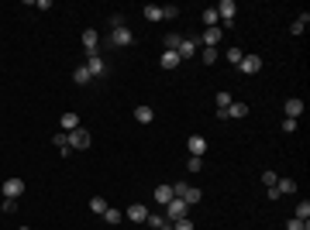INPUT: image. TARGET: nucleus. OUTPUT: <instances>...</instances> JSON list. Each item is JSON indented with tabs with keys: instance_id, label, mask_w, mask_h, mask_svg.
Returning <instances> with one entry per match:
<instances>
[{
	"instance_id": "obj_1",
	"label": "nucleus",
	"mask_w": 310,
	"mask_h": 230,
	"mask_svg": "<svg viewBox=\"0 0 310 230\" xmlns=\"http://www.w3.org/2000/svg\"><path fill=\"white\" fill-rule=\"evenodd\" d=\"M183 217H190V206H186L179 196H172V199L165 203V224H176V220H183Z\"/></svg>"
},
{
	"instance_id": "obj_2",
	"label": "nucleus",
	"mask_w": 310,
	"mask_h": 230,
	"mask_svg": "<svg viewBox=\"0 0 310 230\" xmlns=\"http://www.w3.org/2000/svg\"><path fill=\"white\" fill-rule=\"evenodd\" d=\"M131 41H135V35L128 31V24H124V28H114V31H110V45H114V48H128Z\"/></svg>"
},
{
	"instance_id": "obj_3",
	"label": "nucleus",
	"mask_w": 310,
	"mask_h": 230,
	"mask_svg": "<svg viewBox=\"0 0 310 230\" xmlns=\"http://www.w3.org/2000/svg\"><path fill=\"white\" fill-rule=\"evenodd\" d=\"M197 52H200V38H183V41H179V48H176V55H179V59H193Z\"/></svg>"
},
{
	"instance_id": "obj_4",
	"label": "nucleus",
	"mask_w": 310,
	"mask_h": 230,
	"mask_svg": "<svg viewBox=\"0 0 310 230\" xmlns=\"http://www.w3.org/2000/svg\"><path fill=\"white\" fill-rule=\"evenodd\" d=\"M238 69H241L245 76H255V73L262 69V55H241V62H238Z\"/></svg>"
},
{
	"instance_id": "obj_5",
	"label": "nucleus",
	"mask_w": 310,
	"mask_h": 230,
	"mask_svg": "<svg viewBox=\"0 0 310 230\" xmlns=\"http://www.w3.org/2000/svg\"><path fill=\"white\" fill-rule=\"evenodd\" d=\"M24 192V179H3V196L7 199H21Z\"/></svg>"
},
{
	"instance_id": "obj_6",
	"label": "nucleus",
	"mask_w": 310,
	"mask_h": 230,
	"mask_svg": "<svg viewBox=\"0 0 310 230\" xmlns=\"http://www.w3.org/2000/svg\"><path fill=\"white\" fill-rule=\"evenodd\" d=\"M241 117H248V103H241V100H231V107L224 110V120H241Z\"/></svg>"
},
{
	"instance_id": "obj_7",
	"label": "nucleus",
	"mask_w": 310,
	"mask_h": 230,
	"mask_svg": "<svg viewBox=\"0 0 310 230\" xmlns=\"http://www.w3.org/2000/svg\"><path fill=\"white\" fill-rule=\"evenodd\" d=\"M69 148H79V152H86V148H90V134H86L83 127L69 131Z\"/></svg>"
},
{
	"instance_id": "obj_8",
	"label": "nucleus",
	"mask_w": 310,
	"mask_h": 230,
	"mask_svg": "<svg viewBox=\"0 0 310 230\" xmlns=\"http://www.w3.org/2000/svg\"><path fill=\"white\" fill-rule=\"evenodd\" d=\"M124 217H128V220H135V224H145V217H149V206H145V203H131V206L124 210Z\"/></svg>"
},
{
	"instance_id": "obj_9",
	"label": "nucleus",
	"mask_w": 310,
	"mask_h": 230,
	"mask_svg": "<svg viewBox=\"0 0 310 230\" xmlns=\"http://www.w3.org/2000/svg\"><path fill=\"white\" fill-rule=\"evenodd\" d=\"M186 148H190L193 158H204V152H207V138H204V134H193V138L186 141Z\"/></svg>"
},
{
	"instance_id": "obj_10",
	"label": "nucleus",
	"mask_w": 310,
	"mask_h": 230,
	"mask_svg": "<svg viewBox=\"0 0 310 230\" xmlns=\"http://www.w3.org/2000/svg\"><path fill=\"white\" fill-rule=\"evenodd\" d=\"M86 69H90V76L93 79H100L103 73H107V62H103L100 55H90V59H86Z\"/></svg>"
},
{
	"instance_id": "obj_11",
	"label": "nucleus",
	"mask_w": 310,
	"mask_h": 230,
	"mask_svg": "<svg viewBox=\"0 0 310 230\" xmlns=\"http://www.w3.org/2000/svg\"><path fill=\"white\" fill-rule=\"evenodd\" d=\"M97 41H100V35H97L93 28H86V31H83V48H86V55H97Z\"/></svg>"
},
{
	"instance_id": "obj_12",
	"label": "nucleus",
	"mask_w": 310,
	"mask_h": 230,
	"mask_svg": "<svg viewBox=\"0 0 310 230\" xmlns=\"http://www.w3.org/2000/svg\"><path fill=\"white\" fill-rule=\"evenodd\" d=\"M217 41H221V28H207V31H204V38H200V45H204V48H217Z\"/></svg>"
},
{
	"instance_id": "obj_13",
	"label": "nucleus",
	"mask_w": 310,
	"mask_h": 230,
	"mask_svg": "<svg viewBox=\"0 0 310 230\" xmlns=\"http://www.w3.org/2000/svg\"><path fill=\"white\" fill-rule=\"evenodd\" d=\"M135 120H138V124H152V120H155V110L149 107V103L135 107Z\"/></svg>"
},
{
	"instance_id": "obj_14",
	"label": "nucleus",
	"mask_w": 310,
	"mask_h": 230,
	"mask_svg": "<svg viewBox=\"0 0 310 230\" xmlns=\"http://www.w3.org/2000/svg\"><path fill=\"white\" fill-rule=\"evenodd\" d=\"M234 10H238V3H234V0H221L217 17H221V21H234Z\"/></svg>"
},
{
	"instance_id": "obj_15",
	"label": "nucleus",
	"mask_w": 310,
	"mask_h": 230,
	"mask_svg": "<svg viewBox=\"0 0 310 230\" xmlns=\"http://www.w3.org/2000/svg\"><path fill=\"white\" fill-rule=\"evenodd\" d=\"M300 114H304V100H300V96H290V100H286V117L297 120Z\"/></svg>"
},
{
	"instance_id": "obj_16",
	"label": "nucleus",
	"mask_w": 310,
	"mask_h": 230,
	"mask_svg": "<svg viewBox=\"0 0 310 230\" xmlns=\"http://www.w3.org/2000/svg\"><path fill=\"white\" fill-rule=\"evenodd\" d=\"M276 192H279V196H293V192H297V182H293V179H276Z\"/></svg>"
},
{
	"instance_id": "obj_17",
	"label": "nucleus",
	"mask_w": 310,
	"mask_h": 230,
	"mask_svg": "<svg viewBox=\"0 0 310 230\" xmlns=\"http://www.w3.org/2000/svg\"><path fill=\"white\" fill-rule=\"evenodd\" d=\"M52 145H55V148H59L62 154H69V152H73V148H69V134H66V131H55V138H52Z\"/></svg>"
},
{
	"instance_id": "obj_18",
	"label": "nucleus",
	"mask_w": 310,
	"mask_h": 230,
	"mask_svg": "<svg viewBox=\"0 0 310 230\" xmlns=\"http://www.w3.org/2000/svg\"><path fill=\"white\" fill-rule=\"evenodd\" d=\"M59 127H62L66 134H69V131H76V127H79V117L73 114V110H69V114H62V120H59Z\"/></svg>"
},
{
	"instance_id": "obj_19",
	"label": "nucleus",
	"mask_w": 310,
	"mask_h": 230,
	"mask_svg": "<svg viewBox=\"0 0 310 230\" xmlns=\"http://www.w3.org/2000/svg\"><path fill=\"white\" fill-rule=\"evenodd\" d=\"M179 62H183V59H179V55H176V52H169V48H165V52H162V69H176V66H179Z\"/></svg>"
},
{
	"instance_id": "obj_20",
	"label": "nucleus",
	"mask_w": 310,
	"mask_h": 230,
	"mask_svg": "<svg viewBox=\"0 0 310 230\" xmlns=\"http://www.w3.org/2000/svg\"><path fill=\"white\" fill-rule=\"evenodd\" d=\"M169 199H172V186H155V203H162V206H165Z\"/></svg>"
},
{
	"instance_id": "obj_21",
	"label": "nucleus",
	"mask_w": 310,
	"mask_h": 230,
	"mask_svg": "<svg viewBox=\"0 0 310 230\" xmlns=\"http://www.w3.org/2000/svg\"><path fill=\"white\" fill-rule=\"evenodd\" d=\"M145 17H149V21H162V17H165V10H162V7H158V3H149V7H145Z\"/></svg>"
},
{
	"instance_id": "obj_22",
	"label": "nucleus",
	"mask_w": 310,
	"mask_h": 230,
	"mask_svg": "<svg viewBox=\"0 0 310 230\" xmlns=\"http://www.w3.org/2000/svg\"><path fill=\"white\" fill-rule=\"evenodd\" d=\"M103 220L114 227V224H121V220H124V213H121V210H114V206H107V210H103Z\"/></svg>"
},
{
	"instance_id": "obj_23",
	"label": "nucleus",
	"mask_w": 310,
	"mask_h": 230,
	"mask_svg": "<svg viewBox=\"0 0 310 230\" xmlns=\"http://www.w3.org/2000/svg\"><path fill=\"white\" fill-rule=\"evenodd\" d=\"M217 21H221V17H217V7H207V10H204V24H207V28H217Z\"/></svg>"
},
{
	"instance_id": "obj_24",
	"label": "nucleus",
	"mask_w": 310,
	"mask_h": 230,
	"mask_svg": "<svg viewBox=\"0 0 310 230\" xmlns=\"http://www.w3.org/2000/svg\"><path fill=\"white\" fill-rule=\"evenodd\" d=\"M307 24H310V14L304 10V14H300V17L293 21V35H304V28H307Z\"/></svg>"
},
{
	"instance_id": "obj_25",
	"label": "nucleus",
	"mask_w": 310,
	"mask_h": 230,
	"mask_svg": "<svg viewBox=\"0 0 310 230\" xmlns=\"http://www.w3.org/2000/svg\"><path fill=\"white\" fill-rule=\"evenodd\" d=\"M73 79H76L79 86H86V82H90L93 76H90V69H86V66H76V73H73Z\"/></svg>"
},
{
	"instance_id": "obj_26",
	"label": "nucleus",
	"mask_w": 310,
	"mask_h": 230,
	"mask_svg": "<svg viewBox=\"0 0 310 230\" xmlns=\"http://www.w3.org/2000/svg\"><path fill=\"white\" fill-rule=\"evenodd\" d=\"M90 210L103 217V210H107V199H103V196H93V199H90Z\"/></svg>"
},
{
	"instance_id": "obj_27",
	"label": "nucleus",
	"mask_w": 310,
	"mask_h": 230,
	"mask_svg": "<svg viewBox=\"0 0 310 230\" xmlns=\"http://www.w3.org/2000/svg\"><path fill=\"white\" fill-rule=\"evenodd\" d=\"M241 55H245V52H241V48H238V45H231V48H228V52H224V59H228V62H234V66H238V62H241Z\"/></svg>"
},
{
	"instance_id": "obj_28",
	"label": "nucleus",
	"mask_w": 310,
	"mask_h": 230,
	"mask_svg": "<svg viewBox=\"0 0 310 230\" xmlns=\"http://www.w3.org/2000/svg\"><path fill=\"white\" fill-rule=\"evenodd\" d=\"M293 220H310V203H297V213Z\"/></svg>"
},
{
	"instance_id": "obj_29",
	"label": "nucleus",
	"mask_w": 310,
	"mask_h": 230,
	"mask_svg": "<svg viewBox=\"0 0 310 230\" xmlns=\"http://www.w3.org/2000/svg\"><path fill=\"white\" fill-rule=\"evenodd\" d=\"M145 224H149L152 230H158V227H165V217H158V213H149V217H145Z\"/></svg>"
},
{
	"instance_id": "obj_30",
	"label": "nucleus",
	"mask_w": 310,
	"mask_h": 230,
	"mask_svg": "<svg viewBox=\"0 0 310 230\" xmlns=\"http://www.w3.org/2000/svg\"><path fill=\"white\" fill-rule=\"evenodd\" d=\"M217 55H221L217 48H204V52H200V59H204L207 66H214V62H217Z\"/></svg>"
},
{
	"instance_id": "obj_31",
	"label": "nucleus",
	"mask_w": 310,
	"mask_h": 230,
	"mask_svg": "<svg viewBox=\"0 0 310 230\" xmlns=\"http://www.w3.org/2000/svg\"><path fill=\"white\" fill-rule=\"evenodd\" d=\"M231 107V93H217V114H224Z\"/></svg>"
},
{
	"instance_id": "obj_32",
	"label": "nucleus",
	"mask_w": 310,
	"mask_h": 230,
	"mask_svg": "<svg viewBox=\"0 0 310 230\" xmlns=\"http://www.w3.org/2000/svg\"><path fill=\"white\" fill-rule=\"evenodd\" d=\"M179 41H183V35H165V48H169V52H176Z\"/></svg>"
},
{
	"instance_id": "obj_33",
	"label": "nucleus",
	"mask_w": 310,
	"mask_h": 230,
	"mask_svg": "<svg viewBox=\"0 0 310 230\" xmlns=\"http://www.w3.org/2000/svg\"><path fill=\"white\" fill-rule=\"evenodd\" d=\"M172 230H193V220L190 217H183V220H176V224H169Z\"/></svg>"
},
{
	"instance_id": "obj_34",
	"label": "nucleus",
	"mask_w": 310,
	"mask_h": 230,
	"mask_svg": "<svg viewBox=\"0 0 310 230\" xmlns=\"http://www.w3.org/2000/svg\"><path fill=\"white\" fill-rule=\"evenodd\" d=\"M276 179H279V175H276V172H262V182H265V186H269V189H272V186H276Z\"/></svg>"
},
{
	"instance_id": "obj_35",
	"label": "nucleus",
	"mask_w": 310,
	"mask_h": 230,
	"mask_svg": "<svg viewBox=\"0 0 310 230\" xmlns=\"http://www.w3.org/2000/svg\"><path fill=\"white\" fill-rule=\"evenodd\" d=\"M286 230H310V227H307V220H290Z\"/></svg>"
},
{
	"instance_id": "obj_36",
	"label": "nucleus",
	"mask_w": 310,
	"mask_h": 230,
	"mask_svg": "<svg viewBox=\"0 0 310 230\" xmlns=\"http://www.w3.org/2000/svg\"><path fill=\"white\" fill-rule=\"evenodd\" d=\"M114 28H124V17H121V14H110V31H114Z\"/></svg>"
},
{
	"instance_id": "obj_37",
	"label": "nucleus",
	"mask_w": 310,
	"mask_h": 230,
	"mask_svg": "<svg viewBox=\"0 0 310 230\" xmlns=\"http://www.w3.org/2000/svg\"><path fill=\"white\" fill-rule=\"evenodd\" d=\"M200 168H204V158H193L190 154V172H200Z\"/></svg>"
},
{
	"instance_id": "obj_38",
	"label": "nucleus",
	"mask_w": 310,
	"mask_h": 230,
	"mask_svg": "<svg viewBox=\"0 0 310 230\" xmlns=\"http://www.w3.org/2000/svg\"><path fill=\"white\" fill-rule=\"evenodd\" d=\"M283 131H286V134H290V131H297V120H293V117H286V120H283Z\"/></svg>"
},
{
	"instance_id": "obj_39",
	"label": "nucleus",
	"mask_w": 310,
	"mask_h": 230,
	"mask_svg": "<svg viewBox=\"0 0 310 230\" xmlns=\"http://www.w3.org/2000/svg\"><path fill=\"white\" fill-rule=\"evenodd\" d=\"M158 230H172V227H169V224H165V227H158Z\"/></svg>"
},
{
	"instance_id": "obj_40",
	"label": "nucleus",
	"mask_w": 310,
	"mask_h": 230,
	"mask_svg": "<svg viewBox=\"0 0 310 230\" xmlns=\"http://www.w3.org/2000/svg\"><path fill=\"white\" fill-rule=\"evenodd\" d=\"M0 196H3V186H0Z\"/></svg>"
},
{
	"instance_id": "obj_41",
	"label": "nucleus",
	"mask_w": 310,
	"mask_h": 230,
	"mask_svg": "<svg viewBox=\"0 0 310 230\" xmlns=\"http://www.w3.org/2000/svg\"><path fill=\"white\" fill-rule=\"evenodd\" d=\"M0 213H3V203H0Z\"/></svg>"
},
{
	"instance_id": "obj_42",
	"label": "nucleus",
	"mask_w": 310,
	"mask_h": 230,
	"mask_svg": "<svg viewBox=\"0 0 310 230\" xmlns=\"http://www.w3.org/2000/svg\"><path fill=\"white\" fill-rule=\"evenodd\" d=\"M17 230H28V227H17Z\"/></svg>"
}]
</instances>
